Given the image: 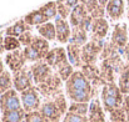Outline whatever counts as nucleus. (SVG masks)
Here are the masks:
<instances>
[{"mask_svg": "<svg viewBox=\"0 0 129 122\" xmlns=\"http://www.w3.org/2000/svg\"><path fill=\"white\" fill-rule=\"evenodd\" d=\"M118 86H119V88H120V91L124 96L129 95V64H127V62H125L122 72L119 74Z\"/></svg>", "mask_w": 129, "mask_h": 122, "instance_id": "26", "label": "nucleus"}, {"mask_svg": "<svg viewBox=\"0 0 129 122\" xmlns=\"http://www.w3.org/2000/svg\"><path fill=\"white\" fill-rule=\"evenodd\" d=\"M65 93L72 102H86L94 98L93 86L80 70L74 71L70 79L65 82Z\"/></svg>", "mask_w": 129, "mask_h": 122, "instance_id": "1", "label": "nucleus"}, {"mask_svg": "<svg viewBox=\"0 0 129 122\" xmlns=\"http://www.w3.org/2000/svg\"><path fill=\"white\" fill-rule=\"evenodd\" d=\"M50 100H53V101H54V103L58 106V108L60 110V112L63 113V116L68 112L69 106H68V103H67V98H65V95L63 93V91H60L59 93L54 95Z\"/></svg>", "mask_w": 129, "mask_h": 122, "instance_id": "33", "label": "nucleus"}, {"mask_svg": "<svg viewBox=\"0 0 129 122\" xmlns=\"http://www.w3.org/2000/svg\"><path fill=\"white\" fill-rule=\"evenodd\" d=\"M13 83H14V90H16L19 93H21V92L26 91L28 88L35 86L34 80H33L30 66L29 67L25 66L19 72L13 74Z\"/></svg>", "mask_w": 129, "mask_h": 122, "instance_id": "8", "label": "nucleus"}, {"mask_svg": "<svg viewBox=\"0 0 129 122\" xmlns=\"http://www.w3.org/2000/svg\"><path fill=\"white\" fill-rule=\"evenodd\" d=\"M40 11L49 19V21L53 20V19H56L58 18V5H56V1L46 3L45 5H43L40 8Z\"/></svg>", "mask_w": 129, "mask_h": 122, "instance_id": "31", "label": "nucleus"}, {"mask_svg": "<svg viewBox=\"0 0 129 122\" xmlns=\"http://www.w3.org/2000/svg\"><path fill=\"white\" fill-rule=\"evenodd\" d=\"M5 71V62H3V59L0 57V75Z\"/></svg>", "mask_w": 129, "mask_h": 122, "instance_id": "43", "label": "nucleus"}, {"mask_svg": "<svg viewBox=\"0 0 129 122\" xmlns=\"http://www.w3.org/2000/svg\"><path fill=\"white\" fill-rule=\"evenodd\" d=\"M127 113V116H129V95L124 96V102H123V106H122Z\"/></svg>", "mask_w": 129, "mask_h": 122, "instance_id": "40", "label": "nucleus"}, {"mask_svg": "<svg viewBox=\"0 0 129 122\" xmlns=\"http://www.w3.org/2000/svg\"><path fill=\"white\" fill-rule=\"evenodd\" d=\"M21 108H23L21 98H20L19 92L16 90L11 88L10 91H8L0 96V111H1V113L9 112V111H16V110H21Z\"/></svg>", "mask_w": 129, "mask_h": 122, "instance_id": "7", "label": "nucleus"}, {"mask_svg": "<svg viewBox=\"0 0 129 122\" xmlns=\"http://www.w3.org/2000/svg\"><path fill=\"white\" fill-rule=\"evenodd\" d=\"M86 16H89V13L86 10L85 4H79L73 9V11L69 16V23L73 28H77V26L80 25V23L85 19Z\"/></svg>", "mask_w": 129, "mask_h": 122, "instance_id": "20", "label": "nucleus"}, {"mask_svg": "<svg viewBox=\"0 0 129 122\" xmlns=\"http://www.w3.org/2000/svg\"><path fill=\"white\" fill-rule=\"evenodd\" d=\"M25 111L21 110H16V111H9V112H4L1 113L0 118L1 122H25Z\"/></svg>", "mask_w": 129, "mask_h": 122, "instance_id": "27", "label": "nucleus"}, {"mask_svg": "<svg viewBox=\"0 0 129 122\" xmlns=\"http://www.w3.org/2000/svg\"><path fill=\"white\" fill-rule=\"evenodd\" d=\"M37 30L39 33V35L44 38L48 41H54L56 40V29H55V24L53 23H45L43 25L37 26Z\"/></svg>", "mask_w": 129, "mask_h": 122, "instance_id": "22", "label": "nucleus"}, {"mask_svg": "<svg viewBox=\"0 0 129 122\" xmlns=\"http://www.w3.org/2000/svg\"><path fill=\"white\" fill-rule=\"evenodd\" d=\"M21 98V105L23 110L25 112H33V111H39L42 107V95L38 91L35 86L28 88L26 91L20 93Z\"/></svg>", "mask_w": 129, "mask_h": 122, "instance_id": "5", "label": "nucleus"}, {"mask_svg": "<svg viewBox=\"0 0 129 122\" xmlns=\"http://www.w3.org/2000/svg\"><path fill=\"white\" fill-rule=\"evenodd\" d=\"M24 21L29 26L33 28V26H39V25H43L45 23H49V19L40 11V9H37V10L30 11L29 14H26L24 16Z\"/></svg>", "mask_w": 129, "mask_h": 122, "instance_id": "21", "label": "nucleus"}, {"mask_svg": "<svg viewBox=\"0 0 129 122\" xmlns=\"http://www.w3.org/2000/svg\"><path fill=\"white\" fill-rule=\"evenodd\" d=\"M55 72L60 76V79H61L63 81L67 82L69 79H70V76L74 74V66L68 61V62L63 64L61 66H59V67L55 70Z\"/></svg>", "mask_w": 129, "mask_h": 122, "instance_id": "32", "label": "nucleus"}, {"mask_svg": "<svg viewBox=\"0 0 129 122\" xmlns=\"http://www.w3.org/2000/svg\"><path fill=\"white\" fill-rule=\"evenodd\" d=\"M82 46L74 45V44H68L67 46V54H68V60L69 62L77 67V69H82L83 66V60H82Z\"/></svg>", "mask_w": 129, "mask_h": 122, "instance_id": "18", "label": "nucleus"}, {"mask_svg": "<svg viewBox=\"0 0 129 122\" xmlns=\"http://www.w3.org/2000/svg\"><path fill=\"white\" fill-rule=\"evenodd\" d=\"M119 52L122 54L123 51L119 50L112 41H105V42H104L103 51H102V54H100V61L107 60V59H109V57H112V56H114L115 54H119Z\"/></svg>", "mask_w": 129, "mask_h": 122, "instance_id": "29", "label": "nucleus"}, {"mask_svg": "<svg viewBox=\"0 0 129 122\" xmlns=\"http://www.w3.org/2000/svg\"><path fill=\"white\" fill-rule=\"evenodd\" d=\"M0 122H1V118H0Z\"/></svg>", "mask_w": 129, "mask_h": 122, "instance_id": "50", "label": "nucleus"}, {"mask_svg": "<svg viewBox=\"0 0 129 122\" xmlns=\"http://www.w3.org/2000/svg\"><path fill=\"white\" fill-rule=\"evenodd\" d=\"M99 1V4L102 5V6H104V8H107V5H108V3H109V0H98Z\"/></svg>", "mask_w": 129, "mask_h": 122, "instance_id": "44", "label": "nucleus"}, {"mask_svg": "<svg viewBox=\"0 0 129 122\" xmlns=\"http://www.w3.org/2000/svg\"><path fill=\"white\" fill-rule=\"evenodd\" d=\"M65 5H68L70 9H74L77 5H79L80 3H79V0H61Z\"/></svg>", "mask_w": 129, "mask_h": 122, "instance_id": "39", "label": "nucleus"}, {"mask_svg": "<svg viewBox=\"0 0 129 122\" xmlns=\"http://www.w3.org/2000/svg\"><path fill=\"white\" fill-rule=\"evenodd\" d=\"M89 106H90V103H86V102H72L69 105L68 112H72V113H75L79 116H88Z\"/></svg>", "mask_w": 129, "mask_h": 122, "instance_id": "30", "label": "nucleus"}, {"mask_svg": "<svg viewBox=\"0 0 129 122\" xmlns=\"http://www.w3.org/2000/svg\"><path fill=\"white\" fill-rule=\"evenodd\" d=\"M11 88H14V83H13V76L10 74V71H4L0 75V96L4 95L5 92L10 91Z\"/></svg>", "mask_w": 129, "mask_h": 122, "instance_id": "28", "label": "nucleus"}, {"mask_svg": "<svg viewBox=\"0 0 129 122\" xmlns=\"http://www.w3.org/2000/svg\"><path fill=\"white\" fill-rule=\"evenodd\" d=\"M40 113L44 116L45 120H49L51 122H60L63 113L60 112V110L58 108V106L54 103L53 100H46L45 102H43L42 107H40Z\"/></svg>", "mask_w": 129, "mask_h": 122, "instance_id": "13", "label": "nucleus"}, {"mask_svg": "<svg viewBox=\"0 0 129 122\" xmlns=\"http://www.w3.org/2000/svg\"><path fill=\"white\" fill-rule=\"evenodd\" d=\"M80 4H86V0H79Z\"/></svg>", "mask_w": 129, "mask_h": 122, "instance_id": "45", "label": "nucleus"}, {"mask_svg": "<svg viewBox=\"0 0 129 122\" xmlns=\"http://www.w3.org/2000/svg\"><path fill=\"white\" fill-rule=\"evenodd\" d=\"M127 16H128V20H129V5H128V9H127Z\"/></svg>", "mask_w": 129, "mask_h": 122, "instance_id": "46", "label": "nucleus"}, {"mask_svg": "<svg viewBox=\"0 0 129 122\" xmlns=\"http://www.w3.org/2000/svg\"><path fill=\"white\" fill-rule=\"evenodd\" d=\"M105 11H107V15L117 21L119 19H122V16L124 15V11H125V1L124 0H109L107 8H105Z\"/></svg>", "mask_w": 129, "mask_h": 122, "instance_id": "17", "label": "nucleus"}, {"mask_svg": "<svg viewBox=\"0 0 129 122\" xmlns=\"http://www.w3.org/2000/svg\"><path fill=\"white\" fill-rule=\"evenodd\" d=\"M86 10L89 13V15L93 18V19H99V18H104L105 15V8L99 4L98 0H86Z\"/></svg>", "mask_w": 129, "mask_h": 122, "instance_id": "23", "label": "nucleus"}, {"mask_svg": "<svg viewBox=\"0 0 129 122\" xmlns=\"http://www.w3.org/2000/svg\"><path fill=\"white\" fill-rule=\"evenodd\" d=\"M4 45H5V51H15L19 50L21 47V44L18 38H13V36H5L4 38Z\"/></svg>", "mask_w": 129, "mask_h": 122, "instance_id": "34", "label": "nucleus"}, {"mask_svg": "<svg viewBox=\"0 0 129 122\" xmlns=\"http://www.w3.org/2000/svg\"><path fill=\"white\" fill-rule=\"evenodd\" d=\"M108 31H109V23L105 18H99V19L93 20L90 38L98 39V40H104L105 36L108 35Z\"/></svg>", "mask_w": 129, "mask_h": 122, "instance_id": "15", "label": "nucleus"}, {"mask_svg": "<svg viewBox=\"0 0 129 122\" xmlns=\"http://www.w3.org/2000/svg\"><path fill=\"white\" fill-rule=\"evenodd\" d=\"M125 1H127V4H128V5H129V0H125Z\"/></svg>", "mask_w": 129, "mask_h": 122, "instance_id": "48", "label": "nucleus"}, {"mask_svg": "<svg viewBox=\"0 0 129 122\" xmlns=\"http://www.w3.org/2000/svg\"><path fill=\"white\" fill-rule=\"evenodd\" d=\"M89 41V35L88 33L84 31L83 29L80 28H73L72 29V38H70V44H74V45H78V46H84L86 42Z\"/></svg>", "mask_w": 129, "mask_h": 122, "instance_id": "25", "label": "nucleus"}, {"mask_svg": "<svg viewBox=\"0 0 129 122\" xmlns=\"http://www.w3.org/2000/svg\"><path fill=\"white\" fill-rule=\"evenodd\" d=\"M123 55H124V59H125L127 64H129V42H128V45L123 49Z\"/></svg>", "mask_w": 129, "mask_h": 122, "instance_id": "41", "label": "nucleus"}, {"mask_svg": "<svg viewBox=\"0 0 129 122\" xmlns=\"http://www.w3.org/2000/svg\"><path fill=\"white\" fill-rule=\"evenodd\" d=\"M0 112H1V111H0Z\"/></svg>", "mask_w": 129, "mask_h": 122, "instance_id": "51", "label": "nucleus"}, {"mask_svg": "<svg viewBox=\"0 0 129 122\" xmlns=\"http://www.w3.org/2000/svg\"><path fill=\"white\" fill-rule=\"evenodd\" d=\"M54 24H55V29H56V40L60 44H68L72 38L70 23L61 18H56Z\"/></svg>", "mask_w": 129, "mask_h": 122, "instance_id": "14", "label": "nucleus"}, {"mask_svg": "<svg viewBox=\"0 0 129 122\" xmlns=\"http://www.w3.org/2000/svg\"><path fill=\"white\" fill-rule=\"evenodd\" d=\"M56 5H58V15H59V18L67 20L70 16L73 9H70L68 5H65L61 0H56Z\"/></svg>", "mask_w": 129, "mask_h": 122, "instance_id": "35", "label": "nucleus"}, {"mask_svg": "<svg viewBox=\"0 0 129 122\" xmlns=\"http://www.w3.org/2000/svg\"><path fill=\"white\" fill-rule=\"evenodd\" d=\"M100 101L104 111L108 113L122 107L124 102V95L122 93L118 83L115 82L105 83L100 91Z\"/></svg>", "mask_w": 129, "mask_h": 122, "instance_id": "2", "label": "nucleus"}, {"mask_svg": "<svg viewBox=\"0 0 129 122\" xmlns=\"http://www.w3.org/2000/svg\"><path fill=\"white\" fill-rule=\"evenodd\" d=\"M44 61L55 71L59 66H61L63 64L68 62V54H67V49H64L63 46H58V47H53L50 49V51L48 52V55L45 56Z\"/></svg>", "mask_w": 129, "mask_h": 122, "instance_id": "10", "label": "nucleus"}, {"mask_svg": "<svg viewBox=\"0 0 129 122\" xmlns=\"http://www.w3.org/2000/svg\"><path fill=\"white\" fill-rule=\"evenodd\" d=\"M4 38L3 35H0V54H3L5 51V45H4Z\"/></svg>", "mask_w": 129, "mask_h": 122, "instance_id": "42", "label": "nucleus"}, {"mask_svg": "<svg viewBox=\"0 0 129 122\" xmlns=\"http://www.w3.org/2000/svg\"><path fill=\"white\" fill-rule=\"evenodd\" d=\"M127 118H128V122H129V116H127Z\"/></svg>", "mask_w": 129, "mask_h": 122, "instance_id": "49", "label": "nucleus"}, {"mask_svg": "<svg viewBox=\"0 0 129 122\" xmlns=\"http://www.w3.org/2000/svg\"><path fill=\"white\" fill-rule=\"evenodd\" d=\"M44 122H51V121H49V120H45V121H44Z\"/></svg>", "mask_w": 129, "mask_h": 122, "instance_id": "47", "label": "nucleus"}, {"mask_svg": "<svg viewBox=\"0 0 129 122\" xmlns=\"http://www.w3.org/2000/svg\"><path fill=\"white\" fill-rule=\"evenodd\" d=\"M104 40H98L90 38L89 41L82 49V60L83 65H96V61L100 59V54L104 47Z\"/></svg>", "mask_w": 129, "mask_h": 122, "instance_id": "4", "label": "nucleus"}, {"mask_svg": "<svg viewBox=\"0 0 129 122\" xmlns=\"http://www.w3.org/2000/svg\"><path fill=\"white\" fill-rule=\"evenodd\" d=\"M31 26H29L25 21H24V19H21V20H18L15 24H13V25H10L9 28H6L5 29V36H13V38H20L24 33H26V31H31Z\"/></svg>", "mask_w": 129, "mask_h": 122, "instance_id": "19", "label": "nucleus"}, {"mask_svg": "<svg viewBox=\"0 0 129 122\" xmlns=\"http://www.w3.org/2000/svg\"><path fill=\"white\" fill-rule=\"evenodd\" d=\"M33 40H34V35H33V33H31V31H26V33H24V34L19 38V41H20V44H21L23 49H24V47L30 46V45H31V42H33Z\"/></svg>", "mask_w": 129, "mask_h": 122, "instance_id": "38", "label": "nucleus"}, {"mask_svg": "<svg viewBox=\"0 0 129 122\" xmlns=\"http://www.w3.org/2000/svg\"><path fill=\"white\" fill-rule=\"evenodd\" d=\"M99 69H100V76H102V79L107 83L108 82H115V75H117V72L114 71V69L112 67V65L109 64L108 60L100 61Z\"/></svg>", "mask_w": 129, "mask_h": 122, "instance_id": "24", "label": "nucleus"}, {"mask_svg": "<svg viewBox=\"0 0 129 122\" xmlns=\"http://www.w3.org/2000/svg\"><path fill=\"white\" fill-rule=\"evenodd\" d=\"M4 62L9 67V70L13 71V74H15V72H19L20 70H23L28 61H26V57L24 55V51L21 49H19V50L8 52L5 55Z\"/></svg>", "mask_w": 129, "mask_h": 122, "instance_id": "9", "label": "nucleus"}, {"mask_svg": "<svg viewBox=\"0 0 129 122\" xmlns=\"http://www.w3.org/2000/svg\"><path fill=\"white\" fill-rule=\"evenodd\" d=\"M23 51L26 57V61L35 64L45 59V56L50 51V45H49V41L45 40L40 35H35L31 45L28 47H24Z\"/></svg>", "mask_w": 129, "mask_h": 122, "instance_id": "3", "label": "nucleus"}, {"mask_svg": "<svg viewBox=\"0 0 129 122\" xmlns=\"http://www.w3.org/2000/svg\"><path fill=\"white\" fill-rule=\"evenodd\" d=\"M110 41L119 49L123 51V49L128 45V26L127 24H115L113 28V33H112V38Z\"/></svg>", "mask_w": 129, "mask_h": 122, "instance_id": "12", "label": "nucleus"}, {"mask_svg": "<svg viewBox=\"0 0 129 122\" xmlns=\"http://www.w3.org/2000/svg\"><path fill=\"white\" fill-rule=\"evenodd\" d=\"M61 83H63V80L54 71V74L46 81H44L40 85H37L35 87L38 88V91L40 92V95L43 97H45L46 100H50L54 95H56L61 91Z\"/></svg>", "mask_w": 129, "mask_h": 122, "instance_id": "6", "label": "nucleus"}, {"mask_svg": "<svg viewBox=\"0 0 129 122\" xmlns=\"http://www.w3.org/2000/svg\"><path fill=\"white\" fill-rule=\"evenodd\" d=\"M63 122H88V116H79L72 112H67L63 117Z\"/></svg>", "mask_w": 129, "mask_h": 122, "instance_id": "36", "label": "nucleus"}, {"mask_svg": "<svg viewBox=\"0 0 129 122\" xmlns=\"http://www.w3.org/2000/svg\"><path fill=\"white\" fill-rule=\"evenodd\" d=\"M45 118L40 113V111H33L25 113V122H44Z\"/></svg>", "mask_w": 129, "mask_h": 122, "instance_id": "37", "label": "nucleus"}, {"mask_svg": "<svg viewBox=\"0 0 129 122\" xmlns=\"http://www.w3.org/2000/svg\"><path fill=\"white\" fill-rule=\"evenodd\" d=\"M30 70H31V75H33V80H34L35 86L46 81L54 74V70L44 60L30 65Z\"/></svg>", "mask_w": 129, "mask_h": 122, "instance_id": "11", "label": "nucleus"}, {"mask_svg": "<svg viewBox=\"0 0 129 122\" xmlns=\"http://www.w3.org/2000/svg\"><path fill=\"white\" fill-rule=\"evenodd\" d=\"M88 122H105V111L103 108L102 101L96 97L90 101Z\"/></svg>", "mask_w": 129, "mask_h": 122, "instance_id": "16", "label": "nucleus"}]
</instances>
